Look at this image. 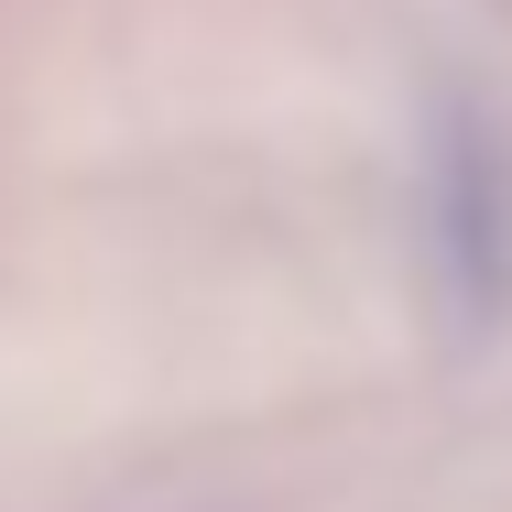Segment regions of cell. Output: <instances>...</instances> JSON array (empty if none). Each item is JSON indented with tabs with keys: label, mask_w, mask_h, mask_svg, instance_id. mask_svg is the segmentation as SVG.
<instances>
[{
	"label": "cell",
	"mask_w": 512,
	"mask_h": 512,
	"mask_svg": "<svg viewBox=\"0 0 512 512\" xmlns=\"http://www.w3.org/2000/svg\"><path fill=\"white\" fill-rule=\"evenodd\" d=\"M436 262H447V306L469 316V338H502L512 327V120H491V109H447Z\"/></svg>",
	"instance_id": "obj_1"
}]
</instances>
